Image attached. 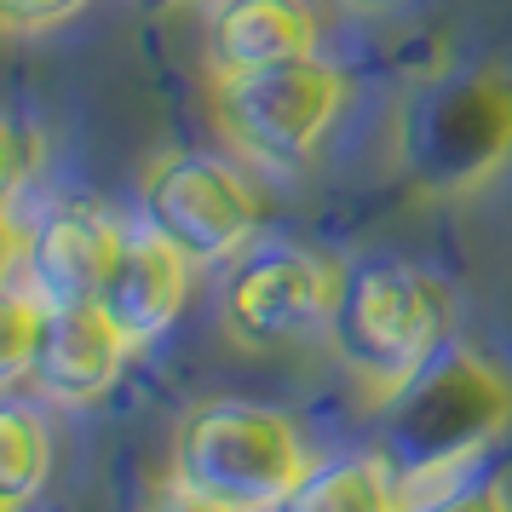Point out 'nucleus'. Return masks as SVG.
Masks as SVG:
<instances>
[{
  "mask_svg": "<svg viewBox=\"0 0 512 512\" xmlns=\"http://www.w3.org/2000/svg\"><path fill=\"white\" fill-rule=\"evenodd\" d=\"M139 512H231V507H213V501H202V495H190L185 484H156L150 495H144V507Z\"/></svg>",
  "mask_w": 512,
  "mask_h": 512,
  "instance_id": "nucleus-18",
  "label": "nucleus"
},
{
  "mask_svg": "<svg viewBox=\"0 0 512 512\" xmlns=\"http://www.w3.org/2000/svg\"><path fill=\"white\" fill-rule=\"evenodd\" d=\"M277 512H409V501L397 484V466L380 449H369V455L311 466Z\"/></svg>",
  "mask_w": 512,
  "mask_h": 512,
  "instance_id": "nucleus-12",
  "label": "nucleus"
},
{
  "mask_svg": "<svg viewBox=\"0 0 512 512\" xmlns=\"http://www.w3.org/2000/svg\"><path fill=\"white\" fill-rule=\"evenodd\" d=\"M213 127L242 162L265 173H300L351 104V75L323 52L271 70L213 75Z\"/></svg>",
  "mask_w": 512,
  "mask_h": 512,
  "instance_id": "nucleus-5",
  "label": "nucleus"
},
{
  "mask_svg": "<svg viewBox=\"0 0 512 512\" xmlns=\"http://www.w3.org/2000/svg\"><path fill=\"white\" fill-rule=\"evenodd\" d=\"M334 282H340V265H328L311 248H294V242L248 248L225 277L219 323L242 351H277L328 323Z\"/></svg>",
  "mask_w": 512,
  "mask_h": 512,
  "instance_id": "nucleus-7",
  "label": "nucleus"
},
{
  "mask_svg": "<svg viewBox=\"0 0 512 512\" xmlns=\"http://www.w3.org/2000/svg\"><path fill=\"white\" fill-rule=\"evenodd\" d=\"M340 6H351V12H392L403 0H340Z\"/></svg>",
  "mask_w": 512,
  "mask_h": 512,
  "instance_id": "nucleus-20",
  "label": "nucleus"
},
{
  "mask_svg": "<svg viewBox=\"0 0 512 512\" xmlns=\"http://www.w3.org/2000/svg\"><path fill=\"white\" fill-rule=\"evenodd\" d=\"M127 242V225H116L93 202H58L29 231L24 282L47 305H93L116 271V254Z\"/></svg>",
  "mask_w": 512,
  "mask_h": 512,
  "instance_id": "nucleus-8",
  "label": "nucleus"
},
{
  "mask_svg": "<svg viewBox=\"0 0 512 512\" xmlns=\"http://www.w3.org/2000/svg\"><path fill=\"white\" fill-rule=\"evenodd\" d=\"M35 167H41V139L18 116L0 110V202H12L35 179Z\"/></svg>",
  "mask_w": 512,
  "mask_h": 512,
  "instance_id": "nucleus-15",
  "label": "nucleus"
},
{
  "mask_svg": "<svg viewBox=\"0 0 512 512\" xmlns=\"http://www.w3.org/2000/svg\"><path fill=\"white\" fill-rule=\"evenodd\" d=\"M409 512H512V495L501 478H489V484H466V489H443L432 501H415Z\"/></svg>",
  "mask_w": 512,
  "mask_h": 512,
  "instance_id": "nucleus-17",
  "label": "nucleus"
},
{
  "mask_svg": "<svg viewBox=\"0 0 512 512\" xmlns=\"http://www.w3.org/2000/svg\"><path fill=\"white\" fill-rule=\"evenodd\" d=\"M87 6L93 0H0V35H47Z\"/></svg>",
  "mask_w": 512,
  "mask_h": 512,
  "instance_id": "nucleus-16",
  "label": "nucleus"
},
{
  "mask_svg": "<svg viewBox=\"0 0 512 512\" xmlns=\"http://www.w3.org/2000/svg\"><path fill=\"white\" fill-rule=\"evenodd\" d=\"M190 271L196 265L173 242H162L150 225L127 231V242H121V254H116V271L104 282L98 305L110 311V323L127 334L133 351L156 346L167 328L179 323V311L190 300Z\"/></svg>",
  "mask_w": 512,
  "mask_h": 512,
  "instance_id": "nucleus-10",
  "label": "nucleus"
},
{
  "mask_svg": "<svg viewBox=\"0 0 512 512\" xmlns=\"http://www.w3.org/2000/svg\"><path fill=\"white\" fill-rule=\"evenodd\" d=\"M380 415H386L380 455L397 466L403 501H415V489L449 478L455 466L512 432V374L489 351L449 340L392 403H380Z\"/></svg>",
  "mask_w": 512,
  "mask_h": 512,
  "instance_id": "nucleus-2",
  "label": "nucleus"
},
{
  "mask_svg": "<svg viewBox=\"0 0 512 512\" xmlns=\"http://www.w3.org/2000/svg\"><path fill=\"white\" fill-rule=\"evenodd\" d=\"M139 213L190 265H225V259H242L254 248L259 225H265V196L225 156L167 150L144 167Z\"/></svg>",
  "mask_w": 512,
  "mask_h": 512,
  "instance_id": "nucleus-6",
  "label": "nucleus"
},
{
  "mask_svg": "<svg viewBox=\"0 0 512 512\" xmlns=\"http://www.w3.org/2000/svg\"><path fill=\"white\" fill-rule=\"evenodd\" d=\"M0 512H18V507H6V501H0Z\"/></svg>",
  "mask_w": 512,
  "mask_h": 512,
  "instance_id": "nucleus-22",
  "label": "nucleus"
},
{
  "mask_svg": "<svg viewBox=\"0 0 512 512\" xmlns=\"http://www.w3.org/2000/svg\"><path fill=\"white\" fill-rule=\"evenodd\" d=\"M156 6H219V0H156Z\"/></svg>",
  "mask_w": 512,
  "mask_h": 512,
  "instance_id": "nucleus-21",
  "label": "nucleus"
},
{
  "mask_svg": "<svg viewBox=\"0 0 512 512\" xmlns=\"http://www.w3.org/2000/svg\"><path fill=\"white\" fill-rule=\"evenodd\" d=\"M52 478V432L24 403H0V501L24 512Z\"/></svg>",
  "mask_w": 512,
  "mask_h": 512,
  "instance_id": "nucleus-13",
  "label": "nucleus"
},
{
  "mask_svg": "<svg viewBox=\"0 0 512 512\" xmlns=\"http://www.w3.org/2000/svg\"><path fill=\"white\" fill-rule=\"evenodd\" d=\"M311 472L300 426L242 397L196 403L173 432V484L231 512H277Z\"/></svg>",
  "mask_w": 512,
  "mask_h": 512,
  "instance_id": "nucleus-4",
  "label": "nucleus"
},
{
  "mask_svg": "<svg viewBox=\"0 0 512 512\" xmlns=\"http://www.w3.org/2000/svg\"><path fill=\"white\" fill-rule=\"evenodd\" d=\"M24 248H29V231L12 219V202H0V282H12V271L24 265Z\"/></svg>",
  "mask_w": 512,
  "mask_h": 512,
  "instance_id": "nucleus-19",
  "label": "nucleus"
},
{
  "mask_svg": "<svg viewBox=\"0 0 512 512\" xmlns=\"http://www.w3.org/2000/svg\"><path fill=\"white\" fill-rule=\"evenodd\" d=\"M392 150L409 190L420 196H478L512 167V75L478 64L415 87L397 110Z\"/></svg>",
  "mask_w": 512,
  "mask_h": 512,
  "instance_id": "nucleus-3",
  "label": "nucleus"
},
{
  "mask_svg": "<svg viewBox=\"0 0 512 512\" xmlns=\"http://www.w3.org/2000/svg\"><path fill=\"white\" fill-rule=\"evenodd\" d=\"M311 0H219L208 18V75H248L317 52Z\"/></svg>",
  "mask_w": 512,
  "mask_h": 512,
  "instance_id": "nucleus-11",
  "label": "nucleus"
},
{
  "mask_svg": "<svg viewBox=\"0 0 512 512\" xmlns=\"http://www.w3.org/2000/svg\"><path fill=\"white\" fill-rule=\"evenodd\" d=\"M449 323H455V305L438 277L397 259H357V265H340L323 334L340 369L380 409L449 346Z\"/></svg>",
  "mask_w": 512,
  "mask_h": 512,
  "instance_id": "nucleus-1",
  "label": "nucleus"
},
{
  "mask_svg": "<svg viewBox=\"0 0 512 512\" xmlns=\"http://www.w3.org/2000/svg\"><path fill=\"white\" fill-rule=\"evenodd\" d=\"M127 334L110 323L104 305H47V328H41V346H35V392L52 403H98L127 369Z\"/></svg>",
  "mask_w": 512,
  "mask_h": 512,
  "instance_id": "nucleus-9",
  "label": "nucleus"
},
{
  "mask_svg": "<svg viewBox=\"0 0 512 512\" xmlns=\"http://www.w3.org/2000/svg\"><path fill=\"white\" fill-rule=\"evenodd\" d=\"M47 328V300L29 282H0V392L24 386Z\"/></svg>",
  "mask_w": 512,
  "mask_h": 512,
  "instance_id": "nucleus-14",
  "label": "nucleus"
}]
</instances>
